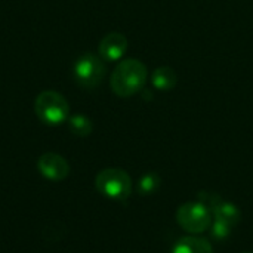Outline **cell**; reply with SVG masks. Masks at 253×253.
I'll return each mask as SVG.
<instances>
[{"instance_id": "7", "label": "cell", "mask_w": 253, "mask_h": 253, "mask_svg": "<svg viewBox=\"0 0 253 253\" xmlns=\"http://www.w3.org/2000/svg\"><path fill=\"white\" fill-rule=\"evenodd\" d=\"M127 50V39L125 34L113 31L105 34L99 42V56L105 61L114 62L123 58Z\"/></svg>"}, {"instance_id": "13", "label": "cell", "mask_w": 253, "mask_h": 253, "mask_svg": "<svg viewBox=\"0 0 253 253\" xmlns=\"http://www.w3.org/2000/svg\"><path fill=\"white\" fill-rule=\"evenodd\" d=\"M211 227H212L211 234H212V237H213L215 240H218V242H222V240L228 239L230 234H231V228H233L231 225H228L227 222L219 221V219H215L213 224H212Z\"/></svg>"}, {"instance_id": "1", "label": "cell", "mask_w": 253, "mask_h": 253, "mask_svg": "<svg viewBox=\"0 0 253 253\" xmlns=\"http://www.w3.org/2000/svg\"><path fill=\"white\" fill-rule=\"evenodd\" d=\"M147 67L139 59H123L114 68L110 86L119 98H130L142 90L147 83Z\"/></svg>"}, {"instance_id": "12", "label": "cell", "mask_w": 253, "mask_h": 253, "mask_svg": "<svg viewBox=\"0 0 253 253\" xmlns=\"http://www.w3.org/2000/svg\"><path fill=\"white\" fill-rule=\"evenodd\" d=\"M160 187V176L157 173H145L138 182V191L141 196H150Z\"/></svg>"}, {"instance_id": "11", "label": "cell", "mask_w": 253, "mask_h": 253, "mask_svg": "<svg viewBox=\"0 0 253 253\" xmlns=\"http://www.w3.org/2000/svg\"><path fill=\"white\" fill-rule=\"evenodd\" d=\"M68 129L73 135H76L79 138H86L92 133L93 123L84 114H74V116L68 117Z\"/></svg>"}, {"instance_id": "8", "label": "cell", "mask_w": 253, "mask_h": 253, "mask_svg": "<svg viewBox=\"0 0 253 253\" xmlns=\"http://www.w3.org/2000/svg\"><path fill=\"white\" fill-rule=\"evenodd\" d=\"M211 211L213 212L215 219L224 221L231 227L237 225L242 219V213H240L239 208L234 203H230V202H225L221 199L211 208Z\"/></svg>"}, {"instance_id": "4", "label": "cell", "mask_w": 253, "mask_h": 253, "mask_svg": "<svg viewBox=\"0 0 253 253\" xmlns=\"http://www.w3.org/2000/svg\"><path fill=\"white\" fill-rule=\"evenodd\" d=\"M176 221L181 228L191 234H202L212 225L211 209L202 202H188L179 206Z\"/></svg>"}, {"instance_id": "14", "label": "cell", "mask_w": 253, "mask_h": 253, "mask_svg": "<svg viewBox=\"0 0 253 253\" xmlns=\"http://www.w3.org/2000/svg\"><path fill=\"white\" fill-rule=\"evenodd\" d=\"M243 253H253V252H243Z\"/></svg>"}, {"instance_id": "9", "label": "cell", "mask_w": 253, "mask_h": 253, "mask_svg": "<svg viewBox=\"0 0 253 253\" xmlns=\"http://www.w3.org/2000/svg\"><path fill=\"white\" fill-rule=\"evenodd\" d=\"M172 253H213L212 245L202 237H182L173 246Z\"/></svg>"}, {"instance_id": "10", "label": "cell", "mask_w": 253, "mask_h": 253, "mask_svg": "<svg viewBox=\"0 0 253 253\" xmlns=\"http://www.w3.org/2000/svg\"><path fill=\"white\" fill-rule=\"evenodd\" d=\"M151 82L153 86L159 90H170L176 86L178 83V76L173 68L170 67H159L153 71L151 74Z\"/></svg>"}, {"instance_id": "5", "label": "cell", "mask_w": 253, "mask_h": 253, "mask_svg": "<svg viewBox=\"0 0 253 253\" xmlns=\"http://www.w3.org/2000/svg\"><path fill=\"white\" fill-rule=\"evenodd\" d=\"M73 74L79 86L84 89H93L102 82L105 76L104 59L93 53H84L76 61Z\"/></svg>"}, {"instance_id": "3", "label": "cell", "mask_w": 253, "mask_h": 253, "mask_svg": "<svg viewBox=\"0 0 253 253\" xmlns=\"http://www.w3.org/2000/svg\"><path fill=\"white\" fill-rule=\"evenodd\" d=\"M95 187L107 199L126 200L132 194L133 184L129 173L123 169L108 168L96 175Z\"/></svg>"}, {"instance_id": "2", "label": "cell", "mask_w": 253, "mask_h": 253, "mask_svg": "<svg viewBox=\"0 0 253 253\" xmlns=\"http://www.w3.org/2000/svg\"><path fill=\"white\" fill-rule=\"evenodd\" d=\"M34 113L40 122L49 126H56L68 120L70 104L61 93L55 90H44L39 93L34 101Z\"/></svg>"}, {"instance_id": "6", "label": "cell", "mask_w": 253, "mask_h": 253, "mask_svg": "<svg viewBox=\"0 0 253 253\" xmlns=\"http://www.w3.org/2000/svg\"><path fill=\"white\" fill-rule=\"evenodd\" d=\"M40 175L49 181H64L70 175L68 162L56 153H44L37 160Z\"/></svg>"}]
</instances>
